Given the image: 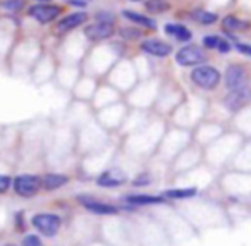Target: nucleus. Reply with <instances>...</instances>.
<instances>
[{"instance_id": "nucleus-31", "label": "nucleus", "mask_w": 251, "mask_h": 246, "mask_svg": "<svg viewBox=\"0 0 251 246\" xmlns=\"http://www.w3.org/2000/svg\"><path fill=\"white\" fill-rule=\"evenodd\" d=\"M134 2H141V0H134Z\"/></svg>"}, {"instance_id": "nucleus-24", "label": "nucleus", "mask_w": 251, "mask_h": 246, "mask_svg": "<svg viewBox=\"0 0 251 246\" xmlns=\"http://www.w3.org/2000/svg\"><path fill=\"white\" fill-rule=\"evenodd\" d=\"M21 246H45V245H43V241L40 239V236H36V234H26L25 238H23Z\"/></svg>"}, {"instance_id": "nucleus-25", "label": "nucleus", "mask_w": 251, "mask_h": 246, "mask_svg": "<svg viewBox=\"0 0 251 246\" xmlns=\"http://www.w3.org/2000/svg\"><path fill=\"white\" fill-rule=\"evenodd\" d=\"M121 35L127 40H138V38H141L143 31H140V29H136V28H122Z\"/></svg>"}, {"instance_id": "nucleus-16", "label": "nucleus", "mask_w": 251, "mask_h": 246, "mask_svg": "<svg viewBox=\"0 0 251 246\" xmlns=\"http://www.w3.org/2000/svg\"><path fill=\"white\" fill-rule=\"evenodd\" d=\"M165 33L172 38H176L177 42H189L193 38V33L189 28L182 25H174V23H169L165 25Z\"/></svg>"}, {"instance_id": "nucleus-18", "label": "nucleus", "mask_w": 251, "mask_h": 246, "mask_svg": "<svg viewBox=\"0 0 251 246\" xmlns=\"http://www.w3.org/2000/svg\"><path fill=\"white\" fill-rule=\"evenodd\" d=\"M126 201L131 205H151V203H162L164 198L160 196H150V194H134V196H127Z\"/></svg>"}, {"instance_id": "nucleus-10", "label": "nucleus", "mask_w": 251, "mask_h": 246, "mask_svg": "<svg viewBox=\"0 0 251 246\" xmlns=\"http://www.w3.org/2000/svg\"><path fill=\"white\" fill-rule=\"evenodd\" d=\"M246 81V69L241 64H230L226 69V88L227 90H234V88L241 86Z\"/></svg>"}, {"instance_id": "nucleus-2", "label": "nucleus", "mask_w": 251, "mask_h": 246, "mask_svg": "<svg viewBox=\"0 0 251 246\" xmlns=\"http://www.w3.org/2000/svg\"><path fill=\"white\" fill-rule=\"evenodd\" d=\"M220 71L213 66H205V64H200L193 69L191 73V81L195 86L201 88V90H215L220 84Z\"/></svg>"}, {"instance_id": "nucleus-30", "label": "nucleus", "mask_w": 251, "mask_h": 246, "mask_svg": "<svg viewBox=\"0 0 251 246\" xmlns=\"http://www.w3.org/2000/svg\"><path fill=\"white\" fill-rule=\"evenodd\" d=\"M36 2H50V0H36Z\"/></svg>"}, {"instance_id": "nucleus-21", "label": "nucleus", "mask_w": 251, "mask_h": 246, "mask_svg": "<svg viewBox=\"0 0 251 246\" xmlns=\"http://www.w3.org/2000/svg\"><path fill=\"white\" fill-rule=\"evenodd\" d=\"M198 193L196 188H184V190H169L164 193V196L174 198V200H184V198H193Z\"/></svg>"}, {"instance_id": "nucleus-11", "label": "nucleus", "mask_w": 251, "mask_h": 246, "mask_svg": "<svg viewBox=\"0 0 251 246\" xmlns=\"http://www.w3.org/2000/svg\"><path fill=\"white\" fill-rule=\"evenodd\" d=\"M79 203L83 205L86 210L93 212V214H98V215H115L119 212L117 207H114V205L100 203V201H95L93 198H86L84 194L79 196Z\"/></svg>"}, {"instance_id": "nucleus-14", "label": "nucleus", "mask_w": 251, "mask_h": 246, "mask_svg": "<svg viewBox=\"0 0 251 246\" xmlns=\"http://www.w3.org/2000/svg\"><path fill=\"white\" fill-rule=\"evenodd\" d=\"M222 28L224 31H229V33H237V31L243 33L251 28V23L236 18V16H226L222 19Z\"/></svg>"}, {"instance_id": "nucleus-20", "label": "nucleus", "mask_w": 251, "mask_h": 246, "mask_svg": "<svg viewBox=\"0 0 251 246\" xmlns=\"http://www.w3.org/2000/svg\"><path fill=\"white\" fill-rule=\"evenodd\" d=\"M145 7H147V11L151 12V14H162V12L171 9V4H169L167 0H147V2H145Z\"/></svg>"}, {"instance_id": "nucleus-19", "label": "nucleus", "mask_w": 251, "mask_h": 246, "mask_svg": "<svg viewBox=\"0 0 251 246\" xmlns=\"http://www.w3.org/2000/svg\"><path fill=\"white\" fill-rule=\"evenodd\" d=\"M193 19L195 21H198L200 25H215L217 21H219V16L215 14V12H208V11H201V9H198V11L193 12Z\"/></svg>"}, {"instance_id": "nucleus-7", "label": "nucleus", "mask_w": 251, "mask_h": 246, "mask_svg": "<svg viewBox=\"0 0 251 246\" xmlns=\"http://www.w3.org/2000/svg\"><path fill=\"white\" fill-rule=\"evenodd\" d=\"M115 33V26L114 21H101V19H97V23L86 26L84 29V36L91 42H101V40L110 38Z\"/></svg>"}, {"instance_id": "nucleus-4", "label": "nucleus", "mask_w": 251, "mask_h": 246, "mask_svg": "<svg viewBox=\"0 0 251 246\" xmlns=\"http://www.w3.org/2000/svg\"><path fill=\"white\" fill-rule=\"evenodd\" d=\"M176 62L182 67H196L200 64L206 62V54L201 47L186 45L176 54Z\"/></svg>"}, {"instance_id": "nucleus-1", "label": "nucleus", "mask_w": 251, "mask_h": 246, "mask_svg": "<svg viewBox=\"0 0 251 246\" xmlns=\"http://www.w3.org/2000/svg\"><path fill=\"white\" fill-rule=\"evenodd\" d=\"M12 191L18 194L19 198H33L42 191V176L36 174H18L12 177Z\"/></svg>"}, {"instance_id": "nucleus-22", "label": "nucleus", "mask_w": 251, "mask_h": 246, "mask_svg": "<svg viewBox=\"0 0 251 246\" xmlns=\"http://www.w3.org/2000/svg\"><path fill=\"white\" fill-rule=\"evenodd\" d=\"M25 4H26V0H4V2H2V7L11 12H18L25 7Z\"/></svg>"}, {"instance_id": "nucleus-27", "label": "nucleus", "mask_w": 251, "mask_h": 246, "mask_svg": "<svg viewBox=\"0 0 251 246\" xmlns=\"http://www.w3.org/2000/svg\"><path fill=\"white\" fill-rule=\"evenodd\" d=\"M236 50L239 54H243V55L251 57V45H250V43H239V42H237L236 43Z\"/></svg>"}, {"instance_id": "nucleus-15", "label": "nucleus", "mask_w": 251, "mask_h": 246, "mask_svg": "<svg viewBox=\"0 0 251 246\" xmlns=\"http://www.w3.org/2000/svg\"><path fill=\"white\" fill-rule=\"evenodd\" d=\"M203 45H205V49L219 50L220 54H227L232 50V45H230L227 40H224L222 36H217V35L205 36V38H203Z\"/></svg>"}, {"instance_id": "nucleus-12", "label": "nucleus", "mask_w": 251, "mask_h": 246, "mask_svg": "<svg viewBox=\"0 0 251 246\" xmlns=\"http://www.w3.org/2000/svg\"><path fill=\"white\" fill-rule=\"evenodd\" d=\"M69 183V177L66 174L59 172H47L45 176H42V190L45 191H55L59 188L66 186Z\"/></svg>"}, {"instance_id": "nucleus-23", "label": "nucleus", "mask_w": 251, "mask_h": 246, "mask_svg": "<svg viewBox=\"0 0 251 246\" xmlns=\"http://www.w3.org/2000/svg\"><path fill=\"white\" fill-rule=\"evenodd\" d=\"M12 188V177L9 174L0 172V194H7Z\"/></svg>"}, {"instance_id": "nucleus-3", "label": "nucleus", "mask_w": 251, "mask_h": 246, "mask_svg": "<svg viewBox=\"0 0 251 246\" xmlns=\"http://www.w3.org/2000/svg\"><path fill=\"white\" fill-rule=\"evenodd\" d=\"M31 225L45 238H53L59 234L60 225H62V219L57 214H49V212H42V214H35L31 217Z\"/></svg>"}, {"instance_id": "nucleus-6", "label": "nucleus", "mask_w": 251, "mask_h": 246, "mask_svg": "<svg viewBox=\"0 0 251 246\" xmlns=\"http://www.w3.org/2000/svg\"><path fill=\"white\" fill-rule=\"evenodd\" d=\"M251 102V88L246 86V84H241V86L234 88V90H229V95L224 98V104L227 105V109L237 112L243 107H246Z\"/></svg>"}, {"instance_id": "nucleus-17", "label": "nucleus", "mask_w": 251, "mask_h": 246, "mask_svg": "<svg viewBox=\"0 0 251 246\" xmlns=\"http://www.w3.org/2000/svg\"><path fill=\"white\" fill-rule=\"evenodd\" d=\"M122 16H124L127 21L131 23H136V25L143 26V28L148 29H155L157 28V23L153 21L151 18H147V16L140 14V12H134V11H122Z\"/></svg>"}, {"instance_id": "nucleus-5", "label": "nucleus", "mask_w": 251, "mask_h": 246, "mask_svg": "<svg viewBox=\"0 0 251 246\" xmlns=\"http://www.w3.org/2000/svg\"><path fill=\"white\" fill-rule=\"evenodd\" d=\"M62 14V7L53 4H35L28 9V16L33 18L35 21H38L40 25H49L53 23L59 16Z\"/></svg>"}, {"instance_id": "nucleus-28", "label": "nucleus", "mask_w": 251, "mask_h": 246, "mask_svg": "<svg viewBox=\"0 0 251 246\" xmlns=\"http://www.w3.org/2000/svg\"><path fill=\"white\" fill-rule=\"evenodd\" d=\"M67 4H69V5H76V7H84V5H86V2H84V0H69Z\"/></svg>"}, {"instance_id": "nucleus-8", "label": "nucleus", "mask_w": 251, "mask_h": 246, "mask_svg": "<svg viewBox=\"0 0 251 246\" xmlns=\"http://www.w3.org/2000/svg\"><path fill=\"white\" fill-rule=\"evenodd\" d=\"M86 21H88L86 12H73V14H69V16H66V18L60 19V21L57 23L55 29H57L59 35H66V33L79 28V26L84 25Z\"/></svg>"}, {"instance_id": "nucleus-9", "label": "nucleus", "mask_w": 251, "mask_h": 246, "mask_svg": "<svg viewBox=\"0 0 251 246\" xmlns=\"http://www.w3.org/2000/svg\"><path fill=\"white\" fill-rule=\"evenodd\" d=\"M140 49L153 57H167L172 54V45L162 40H143Z\"/></svg>"}, {"instance_id": "nucleus-26", "label": "nucleus", "mask_w": 251, "mask_h": 246, "mask_svg": "<svg viewBox=\"0 0 251 246\" xmlns=\"http://www.w3.org/2000/svg\"><path fill=\"white\" fill-rule=\"evenodd\" d=\"M14 222H16V231H18V232H25L26 231L25 212H18V214L14 215Z\"/></svg>"}, {"instance_id": "nucleus-29", "label": "nucleus", "mask_w": 251, "mask_h": 246, "mask_svg": "<svg viewBox=\"0 0 251 246\" xmlns=\"http://www.w3.org/2000/svg\"><path fill=\"white\" fill-rule=\"evenodd\" d=\"M2 246H19V245H16V243L9 241V243H5V245H2Z\"/></svg>"}, {"instance_id": "nucleus-13", "label": "nucleus", "mask_w": 251, "mask_h": 246, "mask_svg": "<svg viewBox=\"0 0 251 246\" xmlns=\"http://www.w3.org/2000/svg\"><path fill=\"white\" fill-rule=\"evenodd\" d=\"M124 183H126V176L117 169L105 170V172L100 174V177H98V186H103V188H115Z\"/></svg>"}]
</instances>
